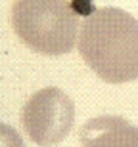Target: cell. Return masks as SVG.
<instances>
[{
	"label": "cell",
	"mask_w": 138,
	"mask_h": 147,
	"mask_svg": "<svg viewBox=\"0 0 138 147\" xmlns=\"http://www.w3.org/2000/svg\"><path fill=\"white\" fill-rule=\"evenodd\" d=\"M77 46L102 80L121 84L138 78V21L121 8L94 10L81 25Z\"/></svg>",
	"instance_id": "1"
},
{
	"label": "cell",
	"mask_w": 138,
	"mask_h": 147,
	"mask_svg": "<svg viewBox=\"0 0 138 147\" xmlns=\"http://www.w3.org/2000/svg\"><path fill=\"white\" fill-rule=\"evenodd\" d=\"M12 27L33 52L63 55L75 46L79 17L67 0H14Z\"/></svg>",
	"instance_id": "2"
},
{
	"label": "cell",
	"mask_w": 138,
	"mask_h": 147,
	"mask_svg": "<svg viewBox=\"0 0 138 147\" xmlns=\"http://www.w3.org/2000/svg\"><path fill=\"white\" fill-rule=\"evenodd\" d=\"M75 120V105L60 88H42L23 105L21 124L37 145L50 147L65 140Z\"/></svg>",
	"instance_id": "3"
},
{
	"label": "cell",
	"mask_w": 138,
	"mask_h": 147,
	"mask_svg": "<svg viewBox=\"0 0 138 147\" xmlns=\"http://www.w3.org/2000/svg\"><path fill=\"white\" fill-rule=\"evenodd\" d=\"M83 147H138V126L113 115L90 119L81 126Z\"/></svg>",
	"instance_id": "4"
},
{
	"label": "cell",
	"mask_w": 138,
	"mask_h": 147,
	"mask_svg": "<svg viewBox=\"0 0 138 147\" xmlns=\"http://www.w3.org/2000/svg\"><path fill=\"white\" fill-rule=\"evenodd\" d=\"M0 147H25V143L10 124L0 122Z\"/></svg>",
	"instance_id": "5"
}]
</instances>
